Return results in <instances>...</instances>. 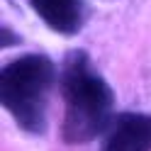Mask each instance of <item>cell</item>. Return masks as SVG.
<instances>
[{
	"label": "cell",
	"mask_w": 151,
	"mask_h": 151,
	"mask_svg": "<svg viewBox=\"0 0 151 151\" xmlns=\"http://www.w3.org/2000/svg\"><path fill=\"white\" fill-rule=\"evenodd\" d=\"M61 139L66 144H88L110 129L115 119V93L83 49L66 54L61 68Z\"/></svg>",
	"instance_id": "obj_1"
},
{
	"label": "cell",
	"mask_w": 151,
	"mask_h": 151,
	"mask_svg": "<svg viewBox=\"0 0 151 151\" xmlns=\"http://www.w3.org/2000/svg\"><path fill=\"white\" fill-rule=\"evenodd\" d=\"M56 68L44 54H24L3 66L0 73V102L15 124L32 137L44 134L49 93Z\"/></svg>",
	"instance_id": "obj_2"
},
{
	"label": "cell",
	"mask_w": 151,
	"mask_h": 151,
	"mask_svg": "<svg viewBox=\"0 0 151 151\" xmlns=\"http://www.w3.org/2000/svg\"><path fill=\"white\" fill-rule=\"evenodd\" d=\"M102 151H151V115H117L105 132Z\"/></svg>",
	"instance_id": "obj_3"
},
{
	"label": "cell",
	"mask_w": 151,
	"mask_h": 151,
	"mask_svg": "<svg viewBox=\"0 0 151 151\" xmlns=\"http://www.w3.org/2000/svg\"><path fill=\"white\" fill-rule=\"evenodd\" d=\"M29 5L49 29L63 37L78 34L86 22L83 0H29Z\"/></svg>",
	"instance_id": "obj_4"
}]
</instances>
